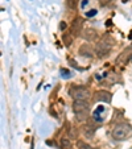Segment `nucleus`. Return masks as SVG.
<instances>
[{"mask_svg": "<svg viewBox=\"0 0 132 149\" xmlns=\"http://www.w3.org/2000/svg\"><path fill=\"white\" fill-rule=\"evenodd\" d=\"M112 45H114V40L110 38L108 36H104L103 38L101 40V42L96 44V46H95L96 56H98L99 58H104V57H107L108 53H110V50H111V48H112Z\"/></svg>", "mask_w": 132, "mask_h": 149, "instance_id": "obj_1", "label": "nucleus"}, {"mask_svg": "<svg viewBox=\"0 0 132 149\" xmlns=\"http://www.w3.org/2000/svg\"><path fill=\"white\" fill-rule=\"evenodd\" d=\"M69 95L73 96L74 100H86L90 96V90L83 86H71L69 88Z\"/></svg>", "mask_w": 132, "mask_h": 149, "instance_id": "obj_2", "label": "nucleus"}, {"mask_svg": "<svg viewBox=\"0 0 132 149\" xmlns=\"http://www.w3.org/2000/svg\"><path fill=\"white\" fill-rule=\"evenodd\" d=\"M132 133V128L128 125V124H119L114 128L112 131V137L115 140L120 141V140H126L129 135Z\"/></svg>", "mask_w": 132, "mask_h": 149, "instance_id": "obj_3", "label": "nucleus"}, {"mask_svg": "<svg viewBox=\"0 0 132 149\" xmlns=\"http://www.w3.org/2000/svg\"><path fill=\"white\" fill-rule=\"evenodd\" d=\"M82 24H83V20L77 17V19L73 20L71 23V26H70V32L74 37H78L79 33H82Z\"/></svg>", "mask_w": 132, "mask_h": 149, "instance_id": "obj_4", "label": "nucleus"}, {"mask_svg": "<svg viewBox=\"0 0 132 149\" xmlns=\"http://www.w3.org/2000/svg\"><path fill=\"white\" fill-rule=\"evenodd\" d=\"M73 110L75 113L87 112V111H89V103H87L86 100H74Z\"/></svg>", "mask_w": 132, "mask_h": 149, "instance_id": "obj_5", "label": "nucleus"}, {"mask_svg": "<svg viewBox=\"0 0 132 149\" xmlns=\"http://www.w3.org/2000/svg\"><path fill=\"white\" fill-rule=\"evenodd\" d=\"M94 96H95V100L104 102V103H110V102H111V98H112V95H111L108 91H104V90L96 91V93L94 94Z\"/></svg>", "mask_w": 132, "mask_h": 149, "instance_id": "obj_6", "label": "nucleus"}, {"mask_svg": "<svg viewBox=\"0 0 132 149\" xmlns=\"http://www.w3.org/2000/svg\"><path fill=\"white\" fill-rule=\"evenodd\" d=\"M78 53H79V56L81 57H85V58H91L93 54H94V50H93V48H91L89 44H83V45L79 46Z\"/></svg>", "mask_w": 132, "mask_h": 149, "instance_id": "obj_7", "label": "nucleus"}, {"mask_svg": "<svg viewBox=\"0 0 132 149\" xmlns=\"http://www.w3.org/2000/svg\"><path fill=\"white\" fill-rule=\"evenodd\" d=\"M82 37H83L86 41L93 42V41H95V40L98 38V33H96L95 29L87 28V29H85V31L82 32Z\"/></svg>", "mask_w": 132, "mask_h": 149, "instance_id": "obj_8", "label": "nucleus"}, {"mask_svg": "<svg viewBox=\"0 0 132 149\" xmlns=\"http://www.w3.org/2000/svg\"><path fill=\"white\" fill-rule=\"evenodd\" d=\"M96 128L94 125H85L83 128H82V132H83V135L86 136V137L91 139L94 136V133H95Z\"/></svg>", "mask_w": 132, "mask_h": 149, "instance_id": "obj_9", "label": "nucleus"}, {"mask_svg": "<svg viewBox=\"0 0 132 149\" xmlns=\"http://www.w3.org/2000/svg\"><path fill=\"white\" fill-rule=\"evenodd\" d=\"M131 52H132V46H128V48H127L126 50H124L123 53H122L120 56L118 57V59H116V62H118V63H119V62H120V61H122V62H126V61H127V57L129 56V53H131Z\"/></svg>", "mask_w": 132, "mask_h": 149, "instance_id": "obj_10", "label": "nucleus"}, {"mask_svg": "<svg viewBox=\"0 0 132 149\" xmlns=\"http://www.w3.org/2000/svg\"><path fill=\"white\" fill-rule=\"evenodd\" d=\"M61 146L62 149H71V143L68 137H62L61 139Z\"/></svg>", "mask_w": 132, "mask_h": 149, "instance_id": "obj_11", "label": "nucleus"}, {"mask_svg": "<svg viewBox=\"0 0 132 149\" xmlns=\"http://www.w3.org/2000/svg\"><path fill=\"white\" fill-rule=\"evenodd\" d=\"M62 41H64V44L66 46H70L71 44H73V36H70V34H64V36H62Z\"/></svg>", "mask_w": 132, "mask_h": 149, "instance_id": "obj_12", "label": "nucleus"}, {"mask_svg": "<svg viewBox=\"0 0 132 149\" xmlns=\"http://www.w3.org/2000/svg\"><path fill=\"white\" fill-rule=\"evenodd\" d=\"M77 146H78V149H93L89 144H86L85 141H82V140L77 141Z\"/></svg>", "mask_w": 132, "mask_h": 149, "instance_id": "obj_13", "label": "nucleus"}, {"mask_svg": "<svg viewBox=\"0 0 132 149\" xmlns=\"http://www.w3.org/2000/svg\"><path fill=\"white\" fill-rule=\"evenodd\" d=\"M79 4V0H68V7L70 9H75Z\"/></svg>", "mask_w": 132, "mask_h": 149, "instance_id": "obj_14", "label": "nucleus"}, {"mask_svg": "<svg viewBox=\"0 0 132 149\" xmlns=\"http://www.w3.org/2000/svg\"><path fill=\"white\" fill-rule=\"evenodd\" d=\"M59 73H61V75L64 77V78H70V77H71L70 71H69L68 69H61V70H59Z\"/></svg>", "mask_w": 132, "mask_h": 149, "instance_id": "obj_15", "label": "nucleus"}, {"mask_svg": "<svg viewBox=\"0 0 132 149\" xmlns=\"http://www.w3.org/2000/svg\"><path fill=\"white\" fill-rule=\"evenodd\" d=\"M95 15H96V9H91V11L86 12V16L87 17H93V16H95Z\"/></svg>", "mask_w": 132, "mask_h": 149, "instance_id": "obj_16", "label": "nucleus"}, {"mask_svg": "<svg viewBox=\"0 0 132 149\" xmlns=\"http://www.w3.org/2000/svg\"><path fill=\"white\" fill-rule=\"evenodd\" d=\"M66 23H65V21H61V24H59V28H61V31H65V29H66Z\"/></svg>", "mask_w": 132, "mask_h": 149, "instance_id": "obj_17", "label": "nucleus"}, {"mask_svg": "<svg viewBox=\"0 0 132 149\" xmlns=\"http://www.w3.org/2000/svg\"><path fill=\"white\" fill-rule=\"evenodd\" d=\"M103 111H104V107H102V106H101L99 108H96V111L94 113H99V112H103Z\"/></svg>", "mask_w": 132, "mask_h": 149, "instance_id": "obj_18", "label": "nucleus"}, {"mask_svg": "<svg viewBox=\"0 0 132 149\" xmlns=\"http://www.w3.org/2000/svg\"><path fill=\"white\" fill-rule=\"evenodd\" d=\"M87 3H89V0H82V7L87 6Z\"/></svg>", "mask_w": 132, "mask_h": 149, "instance_id": "obj_19", "label": "nucleus"}, {"mask_svg": "<svg viewBox=\"0 0 132 149\" xmlns=\"http://www.w3.org/2000/svg\"><path fill=\"white\" fill-rule=\"evenodd\" d=\"M106 25H107V26H110V25H111V20H108V21H107V23H106Z\"/></svg>", "mask_w": 132, "mask_h": 149, "instance_id": "obj_20", "label": "nucleus"}, {"mask_svg": "<svg viewBox=\"0 0 132 149\" xmlns=\"http://www.w3.org/2000/svg\"><path fill=\"white\" fill-rule=\"evenodd\" d=\"M102 1H104V3H107V1H111V0H102Z\"/></svg>", "mask_w": 132, "mask_h": 149, "instance_id": "obj_21", "label": "nucleus"}, {"mask_svg": "<svg viewBox=\"0 0 132 149\" xmlns=\"http://www.w3.org/2000/svg\"><path fill=\"white\" fill-rule=\"evenodd\" d=\"M122 1H123V3H126V1H127V0H122Z\"/></svg>", "mask_w": 132, "mask_h": 149, "instance_id": "obj_22", "label": "nucleus"}]
</instances>
